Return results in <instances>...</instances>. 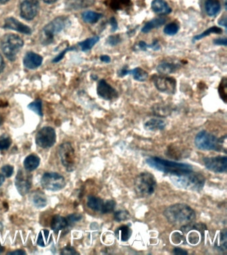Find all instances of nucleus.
Listing matches in <instances>:
<instances>
[{"label": "nucleus", "mask_w": 227, "mask_h": 255, "mask_svg": "<svg viewBox=\"0 0 227 255\" xmlns=\"http://www.w3.org/2000/svg\"><path fill=\"white\" fill-rule=\"evenodd\" d=\"M23 45V39L15 34H6L3 36L1 41L3 53L11 61H15L17 53L20 51Z\"/></svg>", "instance_id": "5"}, {"label": "nucleus", "mask_w": 227, "mask_h": 255, "mask_svg": "<svg viewBox=\"0 0 227 255\" xmlns=\"http://www.w3.org/2000/svg\"><path fill=\"white\" fill-rule=\"evenodd\" d=\"M97 93L99 97L106 101H112L117 99L119 95L117 90L109 85L105 79H101L99 81Z\"/></svg>", "instance_id": "16"}, {"label": "nucleus", "mask_w": 227, "mask_h": 255, "mask_svg": "<svg viewBox=\"0 0 227 255\" xmlns=\"http://www.w3.org/2000/svg\"><path fill=\"white\" fill-rule=\"evenodd\" d=\"M155 87L161 93L173 95L176 91L177 82L174 78L167 76H155L153 78Z\"/></svg>", "instance_id": "12"}, {"label": "nucleus", "mask_w": 227, "mask_h": 255, "mask_svg": "<svg viewBox=\"0 0 227 255\" xmlns=\"http://www.w3.org/2000/svg\"><path fill=\"white\" fill-rule=\"evenodd\" d=\"M68 17L60 16L49 22L41 31L39 40L41 44L47 45L52 43L55 36L69 25Z\"/></svg>", "instance_id": "4"}, {"label": "nucleus", "mask_w": 227, "mask_h": 255, "mask_svg": "<svg viewBox=\"0 0 227 255\" xmlns=\"http://www.w3.org/2000/svg\"><path fill=\"white\" fill-rule=\"evenodd\" d=\"M129 75H131L135 80L139 82H145L148 78V73L140 67L129 70Z\"/></svg>", "instance_id": "30"}, {"label": "nucleus", "mask_w": 227, "mask_h": 255, "mask_svg": "<svg viewBox=\"0 0 227 255\" xmlns=\"http://www.w3.org/2000/svg\"><path fill=\"white\" fill-rule=\"evenodd\" d=\"M43 1L47 3H53L55 2H56L57 0H43Z\"/></svg>", "instance_id": "59"}, {"label": "nucleus", "mask_w": 227, "mask_h": 255, "mask_svg": "<svg viewBox=\"0 0 227 255\" xmlns=\"http://www.w3.org/2000/svg\"><path fill=\"white\" fill-rule=\"evenodd\" d=\"M69 50H71V49H69V48H67V49H65L64 51L61 52L60 54L57 57H55L54 59H53V62H55V63H57V62H59L60 61V60L63 59V56L65 55V53H66V52L67 51H69Z\"/></svg>", "instance_id": "50"}, {"label": "nucleus", "mask_w": 227, "mask_h": 255, "mask_svg": "<svg viewBox=\"0 0 227 255\" xmlns=\"http://www.w3.org/2000/svg\"><path fill=\"white\" fill-rule=\"evenodd\" d=\"M11 144V139L9 135L3 134L0 137V150H6Z\"/></svg>", "instance_id": "39"}, {"label": "nucleus", "mask_w": 227, "mask_h": 255, "mask_svg": "<svg viewBox=\"0 0 227 255\" xmlns=\"http://www.w3.org/2000/svg\"><path fill=\"white\" fill-rule=\"evenodd\" d=\"M170 179L177 187L191 191L202 190L205 183V177L201 173L193 171L182 174L171 175Z\"/></svg>", "instance_id": "3"}, {"label": "nucleus", "mask_w": 227, "mask_h": 255, "mask_svg": "<svg viewBox=\"0 0 227 255\" xmlns=\"http://www.w3.org/2000/svg\"><path fill=\"white\" fill-rule=\"evenodd\" d=\"M32 201L33 204L37 208H43L46 206L47 203L46 197L40 191H37L33 195Z\"/></svg>", "instance_id": "31"}, {"label": "nucleus", "mask_w": 227, "mask_h": 255, "mask_svg": "<svg viewBox=\"0 0 227 255\" xmlns=\"http://www.w3.org/2000/svg\"><path fill=\"white\" fill-rule=\"evenodd\" d=\"M221 6L218 0H207L205 2V9L211 17L217 15L220 12Z\"/></svg>", "instance_id": "27"}, {"label": "nucleus", "mask_w": 227, "mask_h": 255, "mask_svg": "<svg viewBox=\"0 0 227 255\" xmlns=\"http://www.w3.org/2000/svg\"><path fill=\"white\" fill-rule=\"evenodd\" d=\"M61 254L62 255H75L78 254L76 252V251L75 250L73 247H66L65 248L63 249L62 250V252L61 253Z\"/></svg>", "instance_id": "46"}, {"label": "nucleus", "mask_w": 227, "mask_h": 255, "mask_svg": "<svg viewBox=\"0 0 227 255\" xmlns=\"http://www.w3.org/2000/svg\"><path fill=\"white\" fill-rule=\"evenodd\" d=\"M3 67H4V63H3L2 57L0 55V73L2 71Z\"/></svg>", "instance_id": "57"}, {"label": "nucleus", "mask_w": 227, "mask_h": 255, "mask_svg": "<svg viewBox=\"0 0 227 255\" xmlns=\"http://www.w3.org/2000/svg\"><path fill=\"white\" fill-rule=\"evenodd\" d=\"M219 240L217 244V249L221 251H226L227 249V231L223 230L219 234Z\"/></svg>", "instance_id": "38"}, {"label": "nucleus", "mask_w": 227, "mask_h": 255, "mask_svg": "<svg viewBox=\"0 0 227 255\" xmlns=\"http://www.w3.org/2000/svg\"><path fill=\"white\" fill-rule=\"evenodd\" d=\"M104 203L105 201L102 199L93 196V195H90L87 198V205L89 208L92 209L93 211L101 213Z\"/></svg>", "instance_id": "26"}, {"label": "nucleus", "mask_w": 227, "mask_h": 255, "mask_svg": "<svg viewBox=\"0 0 227 255\" xmlns=\"http://www.w3.org/2000/svg\"><path fill=\"white\" fill-rule=\"evenodd\" d=\"M227 78L224 77L223 78L222 81H221L220 85H219V95L221 98V99H223V101L226 103L227 101Z\"/></svg>", "instance_id": "37"}, {"label": "nucleus", "mask_w": 227, "mask_h": 255, "mask_svg": "<svg viewBox=\"0 0 227 255\" xmlns=\"http://www.w3.org/2000/svg\"><path fill=\"white\" fill-rule=\"evenodd\" d=\"M99 39H100V38L99 36H93V37L85 39V41L80 42L79 45L80 46L83 51H89V50L92 49L93 46L99 41Z\"/></svg>", "instance_id": "34"}, {"label": "nucleus", "mask_w": 227, "mask_h": 255, "mask_svg": "<svg viewBox=\"0 0 227 255\" xmlns=\"http://www.w3.org/2000/svg\"><path fill=\"white\" fill-rule=\"evenodd\" d=\"M134 187L135 191L139 196H150L156 189V179L150 173H141L135 179Z\"/></svg>", "instance_id": "6"}, {"label": "nucleus", "mask_w": 227, "mask_h": 255, "mask_svg": "<svg viewBox=\"0 0 227 255\" xmlns=\"http://www.w3.org/2000/svg\"><path fill=\"white\" fill-rule=\"evenodd\" d=\"M118 76L120 77H125V76H127L129 75V69H127L126 66H125L124 67H123L122 69H121L118 71Z\"/></svg>", "instance_id": "49"}, {"label": "nucleus", "mask_w": 227, "mask_h": 255, "mask_svg": "<svg viewBox=\"0 0 227 255\" xmlns=\"http://www.w3.org/2000/svg\"><path fill=\"white\" fill-rule=\"evenodd\" d=\"M129 217V213L126 210L116 211L114 215L115 220L117 222H121V221L127 220Z\"/></svg>", "instance_id": "41"}, {"label": "nucleus", "mask_w": 227, "mask_h": 255, "mask_svg": "<svg viewBox=\"0 0 227 255\" xmlns=\"http://www.w3.org/2000/svg\"><path fill=\"white\" fill-rule=\"evenodd\" d=\"M151 9L159 15H167L172 9L165 0H153L151 3Z\"/></svg>", "instance_id": "20"}, {"label": "nucleus", "mask_w": 227, "mask_h": 255, "mask_svg": "<svg viewBox=\"0 0 227 255\" xmlns=\"http://www.w3.org/2000/svg\"><path fill=\"white\" fill-rule=\"evenodd\" d=\"M51 241V236L48 230H42L39 233L37 237V244L39 246L44 247H46L50 243Z\"/></svg>", "instance_id": "33"}, {"label": "nucleus", "mask_w": 227, "mask_h": 255, "mask_svg": "<svg viewBox=\"0 0 227 255\" xmlns=\"http://www.w3.org/2000/svg\"><path fill=\"white\" fill-rule=\"evenodd\" d=\"M3 28L14 30V31H18L19 33L26 34V35H30L31 32H32L28 26L21 23L18 20L15 19L13 17L7 18L5 20Z\"/></svg>", "instance_id": "17"}, {"label": "nucleus", "mask_w": 227, "mask_h": 255, "mask_svg": "<svg viewBox=\"0 0 227 255\" xmlns=\"http://www.w3.org/2000/svg\"><path fill=\"white\" fill-rule=\"evenodd\" d=\"M166 18L163 17L155 18V19L147 22L141 29V31L144 33H149L151 30L160 27L161 26L164 25L166 23Z\"/></svg>", "instance_id": "22"}, {"label": "nucleus", "mask_w": 227, "mask_h": 255, "mask_svg": "<svg viewBox=\"0 0 227 255\" xmlns=\"http://www.w3.org/2000/svg\"><path fill=\"white\" fill-rule=\"evenodd\" d=\"M95 3V0H65V9L69 11L85 9L92 6Z\"/></svg>", "instance_id": "18"}, {"label": "nucleus", "mask_w": 227, "mask_h": 255, "mask_svg": "<svg viewBox=\"0 0 227 255\" xmlns=\"http://www.w3.org/2000/svg\"><path fill=\"white\" fill-rule=\"evenodd\" d=\"M149 166L157 170L171 175H179L192 171L193 167L187 163L175 162L157 157H151L146 159Z\"/></svg>", "instance_id": "2"}, {"label": "nucleus", "mask_w": 227, "mask_h": 255, "mask_svg": "<svg viewBox=\"0 0 227 255\" xmlns=\"http://www.w3.org/2000/svg\"><path fill=\"white\" fill-rule=\"evenodd\" d=\"M4 176H3L2 174H1V173H0V186H1V185L3 184V182H4Z\"/></svg>", "instance_id": "58"}, {"label": "nucleus", "mask_w": 227, "mask_h": 255, "mask_svg": "<svg viewBox=\"0 0 227 255\" xmlns=\"http://www.w3.org/2000/svg\"><path fill=\"white\" fill-rule=\"evenodd\" d=\"M20 15L25 20H32L37 15L39 8L38 0H19Z\"/></svg>", "instance_id": "13"}, {"label": "nucleus", "mask_w": 227, "mask_h": 255, "mask_svg": "<svg viewBox=\"0 0 227 255\" xmlns=\"http://www.w3.org/2000/svg\"><path fill=\"white\" fill-rule=\"evenodd\" d=\"M82 219V216L80 214H77V213H74V214H71L69 215L67 218V221H68V224L70 223H73L77 222V221H80Z\"/></svg>", "instance_id": "45"}, {"label": "nucleus", "mask_w": 227, "mask_h": 255, "mask_svg": "<svg viewBox=\"0 0 227 255\" xmlns=\"http://www.w3.org/2000/svg\"><path fill=\"white\" fill-rule=\"evenodd\" d=\"M179 67H179V64L163 62L157 66V71L161 75H167L175 73Z\"/></svg>", "instance_id": "21"}, {"label": "nucleus", "mask_w": 227, "mask_h": 255, "mask_svg": "<svg viewBox=\"0 0 227 255\" xmlns=\"http://www.w3.org/2000/svg\"><path fill=\"white\" fill-rule=\"evenodd\" d=\"M205 167L215 173L226 172L227 169V157L216 156L205 157L203 159Z\"/></svg>", "instance_id": "15"}, {"label": "nucleus", "mask_w": 227, "mask_h": 255, "mask_svg": "<svg viewBox=\"0 0 227 255\" xmlns=\"http://www.w3.org/2000/svg\"><path fill=\"white\" fill-rule=\"evenodd\" d=\"M179 27L176 23H171L165 26L164 33L167 35H175L179 31Z\"/></svg>", "instance_id": "40"}, {"label": "nucleus", "mask_w": 227, "mask_h": 255, "mask_svg": "<svg viewBox=\"0 0 227 255\" xmlns=\"http://www.w3.org/2000/svg\"><path fill=\"white\" fill-rule=\"evenodd\" d=\"M195 144L201 150L221 151L223 149L222 139L217 138L206 131H201L196 135Z\"/></svg>", "instance_id": "7"}, {"label": "nucleus", "mask_w": 227, "mask_h": 255, "mask_svg": "<svg viewBox=\"0 0 227 255\" xmlns=\"http://www.w3.org/2000/svg\"><path fill=\"white\" fill-rule=\"evenodd\" d=\"M167 221L174 225H187L192 222L196 217L195 211L184 203L171 205L163 213Z\"/></svg>", "instance_id": "1"}, {"label": "nucleus", "mask_w": 227, "mask_h": 255, "mask_svg": "<svg viewBox=\"0 0 227 255\" xmlns=\"http://www.w3.org/2000/svg\"><path fill=\"white\" fill-rule=\"evenodd\" d=\"M9 0H0V4H5L7 3Z\"/></svg>", "instance_id": "60"}, {"label": "nucleus", "mask_w": 227, "mask_h": 255, "mask_svg": "<svg viewBox=\"0 0 227 255\" xmlns=\"http://www.w3.org/2000/svg\"><path fill=\"white\" fill-rule=\"evenodd\" d=\"M3 123V119L2 118H1V116H0V127H1V125H2Z\"/></svg>", "instance_id": "62"}, {"label": "nucleus", "mask_w": 227, "mask_h": 255, "mask_svg": "<svg viewBox=\"0 0 227 255\" xmlns=\"http://www.w3.org/2000/svg\"><path fill=\"white\" fill-rule=\"evenodd\" d=\"M219 24L221 26H223V27L227 28L226 17H223L222 18H221V19L219 20Z\"/></svg>", "instance_id": "56"}, {"label": "nucleus", "mask_w": 227, "mask_h": 255, "mask_svg": "<svg viewBox=\"0 0 227 255\" xmlns=\"http://www.w3.org/2000/svg\"><path fill=\"white\" fill-rule=\"evenodd\" d=\"M101 61L105 63H109L111 62V58L108 55H102L100 57Z\"/></svg>", "instance_id": "54"}, {"label": "nucleus", "mask_w": 227, "mask_h": 255, "mask_svg": "<svg viewBox=\"0 0 227 255\" xmlns=\"http://www.w3.org/2000/svg\"><path fill=\"white\" fill-rule=\"evenodd\" d=\"M121 39L119 35H111L107 39V43L109 45L115 46L120 43Z\"/></svg>", "instance_id": "43"}, {"label": "nucleus", "mask_w": 227, "mask_h": 255, "mask_svg": "<svg viewBox=\"0 0 227 255\" xmlns=\"http://www.w3.org/2000/svg\"><path fill=\"white\" fill-rule=\"evenodd\" d=\"M138 47L142 51H146L148 48H150V45H147L145 41H140L138 44Z\"/></svg>", "instance_id": "51"}, {"label": "nucleus", "mask_w": 227, "mask_h": 255, "mask_svg": "<svg viewBox=\"0 0 227 255\" xmlns=\"http://www.w3.org/2000/svg\"><path fill=\"white\" fill-rule=\"evenodd\" d=\"M67 225H69V224L67 219L60 216V215H55L53 217L52 221H51V227L55 233L66 228Z\"/></svg>", "instance_id": "25"}, {"label": "nucleus", "mask_w": 227, "mask_h": 255, "mask_svg": "<svg viewBox=\"0 0 227 255\" xmlns=\"http://www.w3.org/2000/svg\"><path fill=\"white\" fill-rule=\"evenodd\" d=\"M56 141V133L53 128L43 127L37 132L35 141L39 147L49 148L55 144Z\"/></svg>", "instance_id": "11"}, {"label": "nucleus", "mask_w": 227, "mask_h": 255, "mask_svg": "<svg viewBox=\"0 0 227 255\" xmlns=\"http://www.w3.org/2000/svg\"><path fill=\"white\" fill-rule=\"evenodd\" d=\"M109 5L115 10L127 9L131 5V0H109Z\"/></svg>", "instance_id": "32"}, {"label": "nucleus", "mask_w": 227, "mask_h": 255, "mask_svg": "<svg viewBox=\"0 0 227 255\" xmlns=\"http://www.w3.org/2000/svg\"><path fill=\"white\" fill-rule=\"evenodd\" d=\"M166 123L163 120L151 119L145 123V128L149 131H159L165 129Z\"/></svg>", "instance_id": "23"}, {"label": "nucleus", "mask_w": 227, "mask_h": 255, "mask_svg": "<svg viewBox=\"0 0 227 255\" xmlns=\"http://www.w3.org/2000/svg\"><path fill=\"white\" fill-rule=\"evenodd\" d=\"M8 255H22L26 254V253L23 250H17L15 251H12V252H9L7 253Z\"/></svg>", "instance_id": "55"}, {"label": "nucleus", "mask_w": 227, "mask_h": 255, "mask_svg": "<svg viewBox=\"0 0 227 255\" xmlns=\"http://www.w3.org/2000/svg\"><path fill=\"white\" fill-rule=\"evenodd\" d=\"M213 43L215 44V45H224L227 46V40L226 37L224 38H218V39H215L214 41H213Z\"/></svg>", "instance_id": "47"}, {"label": "nucleus", "mask_w": 227, "mask_h": 255, "mask_svg": "<svg viewBox=\"0 0 227 255\" xmlns=\"http://www.w3.org/2000/svg\"><path fill=\"white\" fill-rule=\"evenodd\" d=\"M160 45H159V42L157 40L153 41L150 45V49L155 50V51H157V50L160 49Z\"/></svg>", "instance_id": "52"}, {"label": "nucleus", "mask_w": 227, "mask_h": 255, "mask_svg": "<svg viewBox=\"0 0 227 255\" xmlns=\"http://www.w3.org/2000/svg\"><path fill=\"white\" fill-rule=\"evenodd\" d=\"M173 253L175 255H185L188 254V253H187L186 251L183 250V249L180 248H175L174 250H173Z\"/></svg>", "instance_id": "53"}, {"label": "nucleus", "mask_w": 227, "mask_h": 255, "mask_svg": "<svg viewBox=\"0 0 227 255\" xmlns=\"http://www.w3.org/2000/svg\"><path fill=\"white\" fill-rule=\"evenodd\" d=\"M4 247L1 246V244H0V254L4 251Z\"/></svg>", "instance_id": "61"}, {"label": "nucleus", "mask_w": 227, "mask_h": 255, "mask_svg": "<svg viewBox=\"0 0 227 255\" xmlns=\"http://www.w3.org/2000/svg\"><path fill=\"white\" fill-rule=\"evenodd\" d=\"M207 227L203 223H191L183 225L181 231L184 241L191 245H197L203 239V233Z\"/></svg>", "instance_id": "8"}, {"label": "nucleus", "mask_w": 227, "mask_h": 255, "mask_svg": "<svg viewBox=\"0 0 227 255\" xmlns=\"http://www.w3.org/2000/svg\"><path fill=\"white\" fill-rule=\"evenodd\" d=\"M115 235L119 240L127 241L130 239L131 235H132V230L127 225H122L117 229Z\"/></svg>", "instance_id": "28"}, {"label": "nucleus", "mask_w": 227, "mask_h": 255, "mask_svg": "<svg viewBox=\"0 0 227 255\" xmlns=\"http://www.w3.org/2000/svg\"><path fill=\"white\" fill-rule=\"evenodd\" d=\"M27 108L31 111L34 112L37 115L43 117L42 102L41 100L37 99L36 101L32 102L27 106Z\"/></svg>", "instance_id": "36"}, {"label": "nucleus", "mask_w": 227, "mask_h": 255, "mask_svg": "<svg viewBox=\"0 0 227 255\" xmlns=\"http://www.w3.org/2000/svg\"><path fill=\"white\" fill-rule=\"evenodd\" d=\"M103 17L101 13H97V12L93 11H87L83 12L82 13V19L83 21L88 23H97L99 20Z\"/></svg>", "instance_id": "29"}, {"label": "nucleus", "mask_w": 227, "mask_h": 255, "mask_svg": "<svg viewBox=\"0 0 227 255\" xmlns=\"http://www.w3.org/2000/svg\"><path fill=\"white\" fill-rule=\"evenodd\" d=\"M116 206V203L113 200H107L105 201L104 205L101 213H109L112 212L114 210L115 207Z\"/></svg>", "instance_id": "42"}, {"label": "nucleus", "mask_w": 227, "mask_h": 255, "mask_svg": "<svg viewBox=\"0 0 227 255\" xmlns=\"http://www.w3.org/2000/svg\"><path fill=\"white\" fill-rule=\"evenodd\" d=\"M15 187L21 195H26L29 192L32 183V176L30 173L19 169L15 177Z\"/></svg>", "instance_id": "14"}, {"label": "nucleus", "mask_w": 227, "mask_h": 255, "mask_svg": "<svg viewBox=\"0 0 227 255\" xmlns=\"http://www.w3.org/2000/svg\"><path fill=\"white\" fill-rule=\"evenodd\" d=\"M42 62V57L33 52H28L23 58V65L29 69H37L41 65Z\"/></svg>", "instance_id": "19"}, {"label": "nucleus", "mask_w": 227, "mask_h": 255, "mask_svg": "<svg viewBox=\"0 0 227 255\" xmlns=\"http://www.w3.org/2000/svg\"><path fill=\"white\" fill-rule=\"evenodd\" d=\"M1 171L6 177H10L13 173V167L9 165H5L1 167Z\"/></svg>", "instance_id": "44"}, {"label": "nucleus", "mask_w": 227, "mask_h": 255, "mask_svg": "<svg viewBox=\"0 0 227 255\" xmlns=\"http://www.w3.org/2000/svg\"><path fill=\"white\" fill-rule=\"evenodd\" d=\"M41 184L47 190H61L65 185V180L62 175L57 173H45L41 179Z\"/></svg>", "instance_id": "9"}, {"label": "nucleus", "mask_w": 227, "mask_h": 255, "mask_svg": "<svg viewBox=\"0 0 227 255\" xmlns=\"http://www.w3.org/2000/svg\"><path fill=\"white\" fill-rule=\"evenodd\" d=\"M39 163H40V158L38 155L32 153L25 159L23 165H24L25 170L32 171L38 167Z\"/></svg>", "instance_id": "24"}, {"label": "nucleus", "mask_w": 227, "mask_h": 255, "mask_svg": "<svg viewBox=\"0 0 227 255\" xmlns=\"http://www.w3.org/2000/svg\"><path fill=\"white\" fill-rule=\"evenodd\" d=\"M109 23L111 26V31L113 32L116 31L117 28H118V23H117L116 19L113 17H111L109 20Z\"/></svg>", "instance_id": "48"}, {"label": "nucleus", "mask_w": 227, "mask_h": 255, "mask_svg": "<svg viewBox=\"0 0 227 255\" xmlns=\"http://www.w3.org/2000/svg\"><path fill=\"white\" fill-rule=\"evenodd\" d=\"M59 155L67 171H73L75 165V154L74 149L70 143H63L59 146Z\"/></svg>", "instance_id": "10"}, {"label": "nucleus", "mask_w": 227, "mask_h": 255, "mask_svg": "<svg viewBox=\"0 0 227 255\" xmlns=\"http://www.w3.org/2000/svg\"><path fill=\"white\" fill-rule=\"evenodd\" d=\"M223 33V29L221 27H216V26H213L209 28L208 29L205 30L202 33L199 34V35H195L193 37V41H199L203 38L206 37L207 36L210 35L211 34H221Z\"/></svg>", "instance_id": "35"}]
</instances>
